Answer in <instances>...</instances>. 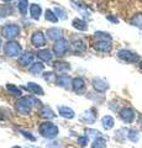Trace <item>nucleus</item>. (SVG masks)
Masks as SVG:
<instances>
[{
	"mask_svg": "<svg viewBox=\"0 0 142 148\" xmlns=\"http://www.w3.org/2000/svg\"><path fill=\"white\" fill-rule=\"evenodd\" d=\"M139 67H140V69H141V72H142V61L140 62V64H139Z\"/></svg>",
	"mask_w": 142,
	"mask_h": 148,
	"instance_id": "26",
	"label": "nucleus"
},
{
	"mask_svg": "<svg viewBox=\"0 0 142 148\" xmlns=\"http://www.w3.org/2000/svg\"><path fill=\"white\" fill-rule=\"evenodd\" d=\"M93 86L95 88V90L100 91V92H104V91H106L109 89V84H108V83L104 82L103 79H99V78H97V79L93 80Z\"/></svg>",
	"mask_w": 142,
	"mask_h": 148,
	"instance_id": "5",
	"label": "nucleus"
},
{
	"mask_svg": "<svg viewBox=\"0 0 142 148\" xmlns=\"http://www.w3.org/2000/svg\"><path fill=\"white\" fill-rule=\"evenodd\" d=\"M95 49L99 52H104V53H109L113 49V45L110 41H99L95 43Z\"/></svg>",
	"mask_w": 142,
	"mask_h": 148,
	"instance_id": "4",
	"label": "nucleus"
},
{
	"mask_svg": "<svg viewBox=\"0 0 142 148\" xmlns=\"http://www.w3.org/2000/svg\"><path fill=\"white\" fill-rule=\"evenodd\" d=\"M78 143H79V146H80V147L86 146V145H88V137H86V136H82V137H79V138H78Z\"/></svg>",
	"mask_w": 142,
	"mask_h": 148,
	"instance_id": "20",
	"label": "nucleus"
},
{
	"mask_svg": "<svg viewBox=\"0 0 142 148\" xmlns=\"http://www.w3.org/2000/svg\"><path fill=\"white\" fill-rule=\"evenodd\" d=\"M102 123H103V127L105 130H110V128H113L114 127V119L111 116H109V115H106V116H104L102 119Z\"/></svg>",
	"mask_w": 142,
	"mask_h": 148,
	"instance_id": "9",
	"label": "nucleus"
},
{
	"mask_svg": "<svg viewBox=\"0 0 142 148\" xmlns=\"http://www.w3.org/2000/svg\"><path fill=\"white\" fill-rule=\"evenodd\" d=\"M127 138H129V141L131 142H139L140 141V132L137 131L136 128H130L129 132H127Z\"/></svg>",
	"mask_w": 142,
	"mask_h": 148,
	"instance_id": "7",
	"label": "nucleus"
},
{
	"mask_svg": "<svg viewBox=\"0 0 142 148\" xmlns=\"http://www.w3.org/2000/svg\"><path fill=\"white\" fill-rule=\"evenodd\" d=\"M59 114H61L63 117H67V119L74 117V112H73V110H71L69 108H59Z\"/></svg>",
	"mask_w": 142,
	"mask_h": 148,
	"instance_id": "15",
	"label": "nucleus"
},
{
	"mask_svg": "<svg viewBox=\"0 0 142 148\" xmlns=\"http://www.w3.org/2000/svg\"><path fill=\"white\" fill-rule=\"evenodd\" d=\"M41 115H42L43 117H48V119H52V117H54V115H53V112L49 109H47V108H45L42 111H41Z\"/></svg>",
	"mask_w": 142,
	"mask_h": 148,
	"instance_id": "19",
	"label": "nucleus"
},
{
	"mask_svg": "<svg viewBox=\"0 0 142 148\" xmlns=\"http://www.w3.org/2000/svg\"><path fill=\"white\" fill-rule=\"evenodd\" d=\"M57 82H58L59 85H62V86H64V88L68 86V78H67V77H61V78H58Z\"/></svg>",
	"mask_w": 142,
	"mask_h": 148,
	"instance_id": "21",
	"label": "nucleus"
},
{
	"mask_svg": "<svg viewBox=\"0 0 142 148\" xmlns=\"http://www.w3.org/2000/svg\"><path fill=\"white\" fill-rule=\"evenodd\" d=\"M108 20H110V21H113V22H119V20H117V17H115V16H113V15H109V16H108Z\"/></svg>",
	"mask_w": 142,
	"mask_h": 148,
	"instance_id": "25",
	"label": "nucleus"
},
{
	"mask_svg": "<svg viewBox=\"0 0 142 148\" xmlns=\"http://www.w3.org/2000/svg\"><path fill=\"white\" fill-rule=\"evenodd\" d=\"M40 133L43 137L47 138H54L58 135V127L52 122H43L40 126Z\"/></svg>",
	"mask_w": 142,
	"mask_h": 148,
	"instance_id": "1",
	"label": "nucleus"
},
{
	"mask_svg": "<svg viewBox=\"0 0 142 148\" xmlns=\"http://www.w3.org/2000/svg\"><path fill=\"white\" fill-rule=\"evenodd\" d=\"M20 10L22 11V12H25V10L27 9V1L26 0H20Z\"/></svg>",
	"mask_w": 142,
	"mask_h": 148,
	"instance_id": "23",
	"label": "nucleus"
},
{
	"mask_svg": "<svg viewBox=\"0 0 142 148\" xmlns=\"http://www.w3.org/2000/svg\"><path fill=\"white\" fill-rule=\"evenodd\" d=\"M91 148H106V141H105L103 137L95 138L93 145H91Z\"/></svg>",
	"mask_w": 142,
	"mask_h": 148,
	"instance_id": "13",
	"label": "nucleus"
},
{
	"mask_svg": "<svg viewBox=\"0 0 142 148\" xmlns=\"http://www.w3.org/2000/svg\"><path fill=\"white\" fill-rule=\"evenodd\" d=\"M117 57L120 58L121 61L126 62V63H137L140 61L139 54L132 52V51H130V49H125V48L117 51Z\"/></svg>",
	"mask_w": 142,
	"mask_h": 148,
	"instance_id": "2",
	"label": "nucleus"
},
{
	"mask_svg": "<svg viewBox=\"0 0 142 148\" xmlns=\"http://www.w3.org/2000/svg\"><path fill=\"white\" fill-rule=\"evenodd\" d=\"M6 88H8V90H10V91L12 92V94H14V95H20V94H21V92H20V90H19V89H17V88H15V86H12V85H8Z\"/></svg>",
	"mask_w": 142,
	"mask_h": 148,
	"instance_id": "22",
	"label": "nucleus"
},
{
	"mask_svg": "<svg viewBox=\"0 0 142 148\" xmlns=\"http://www.w3.org/2000/svg\"><path fill=\"white\" fill-rule=\"evenodd\" d=\"M73 88L77 92H80L85 89V83L82 78H78V79H74L73 80Z\"/></svg>",
	"mask_w": 142,
	"mask_h": 148,
	"instance_id": "8",
	"label": "nucleus"
},
{
	"mask_svg": "<svg viewBox=\"0 0 142 148\" xmlns=\"http://www.w3.org/2000/svg\"><path fill=\"white\" fill-rule=\"evenodd\" d=\"M12 148H20V147H12Z\"/></svg>",
	"mask_w": 142,
	"mask_h": 148,
	"instance_id": "27",
	"label": "nucleus"
},
{
	"mask_svg": "<svg viewBox=\"0 0 142 148\" xmlns=\"http://www.w3.org/2000/svg\"><path fill=\"white\" fill-rule=\"evenodd\" d=\"M131 25H134L136 27H139L140 30H142V14H136V15H134L131 17Z\"/></svg>",
	"mask_w": 142,
	"mask_h": 148,
	"instance_id": "11",
	"label": "nucleus"
},
{
	"mask_svg": "<svg viewBox=\"0 0 142 148\" xmlns=\"http://www.w3.org/2000/svg\"><path fill=\"white\" fill-rule=\"evenodd\" d=\"M119 116H120V119L123 122L131 123V122H134V120H135V111L131 108H123V109L120 110Z\"/></svg>",
	"mask_w": 142,
	"mask_h": 148,
	"instance_id": "3",
	"label": "nucleus"
},
{
	"mask_svg": "<svg viewBox=\"0 0 142 148\" xmlns=\"http://www.w3.org/2000/svg\"><path fill=\"white\" fill-rule=\"evenodd\" d=\"M32 43L35 46H43L45 45V37L41 32H37L32 36Z\"/></svg>",
	"mask_w": 142,
	"mask_h": 148,
	"instance_id": "12",
	"label": "nucleus"
},
{
	"mask_svg": "<svg viewBox=\"0 0 142 148\" xmlns=\"http://www.w3.org/2000/svg\"><path fill=\"white\" fill-rule=\"evenodd\" d=\"M47 148H59V143L58 142H51L47 145Z\"/></svg>",
	"mask_w": 142,
	"mask_h": 148,
	"instance_id": "24",
	"label": "nucleus"
},
{
	"mask_svg": "<svg viewBox=\"0 0 142 148\" xmlns=\"http://www.w3.org/2000/svg\"><path fill=\"white\" fill-rule=\"evenodd\" d=\"M141 127H142V121H141Z\"/></svg>",
	"mask_w": 142,
	"mask_h": 148,
	"instance_id": "28",
	"label": "nucleus"
},
{
	"mask_svg": "<svg viewBox=\"0 0 142 148\" xmlns=\"http://www.w3.org/2000/svg\"><path fill=\"white\" fill-rule=\"evenodd\" d=\"M95 120H97V114L94 112V110L86 111V112L83 114V116H82V121H84L86 123H94Z\"/></svg>",
	"mask_w": 142,
	"mask_h": 148,
	"instance_id": "6",
	"label": "nucleus"
},
{
	"mask_svg": "<svg viewBox=\"0 0 142 148\" xmlns=\"http://www.w3.org/2000/svg\"><path fill=\"white\" fill-rule=\"evenodd\" d=\"M127 132H129V130H126V128H120V130H117L116 131V140H119L120 142H122L125 138L127 137Z\"/></svg>",
	"mask_w": 142,
	"mask_h": 148,
	"instance_id": "16",
	"label": "nucleus"
},
{
	"mask_svg": "<svg viewBox=\"0 0 142 148\" xmlns=\"http://www.w3.org/2000/svg\"><path fill=\"white\" fill-rule=\"evenodd\" d=\"M20 52V47L17 46V43H9L6 46V53L9 56H16Z\"/></svg>",
	"mask_w": 142,
	"mask_h": 148,
	"instance_id": "10",
	"label": "nucleus"
},
{
	"mask_svg": "<svg viewBox=\"0 0 142 148\" xmlns=\"http://www.w3.org/2000/svg\"><path fill=\"white\" fill-rule=\"evenodd\" d=\"M17 32H19V29L16 26H8L4 29V34L8 37H14L15 35H17Z\"/></svg>",
	"mask_w": 142,
	"mask_h": 148,
	"instance_id": "14",
	"label": "nucleus"
},
{
	"mask_svg": "<svg viewBox=\"0 0 142 148\" xmlns=\"http://www.w3.org/2000/svg\"><path fill=\"white\" fill-rule=\"evenodd\" d=\"M40 12H41V10H40V8L37 5H32V6H31V15H32L34 18H38Z\"/></svg>",
	"mask_w": 142,
	"mask_h": 148,
	"instance_id": "18",
	"label": "nucleus"
},
{
	"mask_svg": "<svg viewBox=\"0 0 142 148\" xmlns=\"http://www.w3.org/2000/svg\"><path fill=\"white\" fill-rule=\"evenodd\" d=\"M27 89L31 90L35 94H38V95H43V90L41 89V88L37 85V84H34V83H30L29 85H27Z\"/></svg>",
	"mask_w": 142,
	"mask_h": 148,
	"instance_id": "17",
	"label": "nucleus"
}]
</instances>
